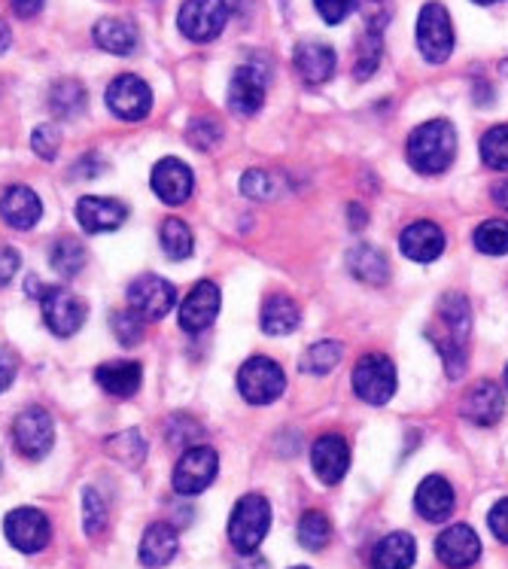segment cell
<instances>
[{
	"label": "cell",
	"mask_w": 508,
	"mask_h": 569,
	"mask_svg": "<svg viewBox=\"0 0 508 569\" xmlns=\"http://www.w3.org/2000/svg\"><path fill=\"white\" fill-rule=\"evenodd\" d=\"M457 156V131L448 119H429L408 138V162L420 174L448 171Z\"/></svg>",
	"instance_id": "6da1fadb"
},
{
	"label": "cell",
	"mask_w": 508,
	"mask_h": 569,
	"mask_svg": "<svg viewBox=\"0 0 508 569\" xmlns=\"http://www.w3.org/2000/svg\"><path fill=\"white\" fill-rule=\"evenodd\" d=\"M268 530H271V506H268L266 497L247 493L243 500H238L229 518V542L241 558L259 551Z\"/></svg>",
	"instance_id": "7a4b0ae2"
},
{
	"label": "cell",
	"mask_w": 508,
	"mask_h": 569,
	"mask_svg": "<svg viewBox=\"0 0 508 569\" xmlns=\"http://www.w3.org/2000/svg\"><path fill=\"white\" fill-rule=\"evenodd\" d=\"M417 49L429 64H445L454 52V24L441 3H427L417 16Z\"/></svg>",
	"instance_id": "3957f363"
},
{
	"label": "cell",
	"mask_w": 508,
	"mask_h": 569,
	"mask_svg": "<svg viewBox=\"0 0 508 569\" xmlns=\"http://www.w3.org/2000/svg\"><path fill=\"white\" fill-rule=\"evenodd\" d=\"M217 472H220V453L208 445H192L173 466L171 485L180 497H196L213 485Z\"/></svg>",
	"instance_id": "277c9868"
},
{
	"label": "cell",
	"mask_w": 508,
	"mask_h": 569,
	"mask_svg": "<svg viewBox=\"0 0 508 569\" xmlns=\"http://www.w3.org/2000/svg\"><path fill=\"white\" fill-rule=\"evenodd\" d=\"M287 387V375L268 357H250L238 372V390L250 406H271Z\"/></svg>",
	"instance_id": "5b68a950"
},
{
	"label": "cell",
	"mask_w": 508,
	"mask_h": 569,
	"mask_svg": "<svg viewBox=\"0 0 508 569\" xmlns=\"http://www.w3.org/2000/svg\"><path fill=\"white\" fill-rule=\"evenodd\" d=\"M229 12L226 0H186L177 12V28L196 43H210L226 31Z\"/></svg>",
	"instance_id": "8992f818"
},
{
	"label": "cell",
	"mask_w": 508,
	"mask_h": 569,
	"mask_svg": "<svg viewBox=\"0 0 508 569\" xmlns=\"http://www.w3.org/2000/svg\"><path fill=\"white\" fill-rule=\"evenodd\" d=\"M12 442H16V451L28 460H43L56 445V423L47 408L31 406L19 411L12 423Z\"/></svg>",
	"instance_id": "52a82bcc"
},
{
	"label": "cell",
	"mask_w": 508,
	"mask_h": 569,
	"mask_svg": "<svg viewBox=\"0 0 508 569\" xmlns=\"http://www.w3.org/2000/svg\"><path fill=\"white\" fill-rule=\"evenodd\" d=\"M353 390L366 406H387L396 393V366L384 353H369L353 369Z\"/></svg>",
	"instance_id": "ba28073f"
},
{
	"label": "cell",
	"mask_w": 508,
	"mask_h": 569,
	"mask_svg": "<svg viewBox=\"0 0 508 569\" xmlns=\"http://www.w3.org/2000/svg\"><path fill=\"white\" fill-rule=\"evenodd\" d=\"M3 533H7V542H10L16 551L22 555H37L49 546L52 539V523L40 509L34 506H19L12 509L7 518H3Z\"/></svg>",
	"instance_id": "9c48e42d"
},
{
	"label": "cell",
	"mask_w": 508,
	"mask_h": 569,
	"mask_svg": "<svg viewBox=\"0 0 508 569\" xmlns=\"http://www.w3.org/2000/svg\"><path fill=\"white\" fill-rule=\"evenodd\" d=\"M128 305L143 323L147 320H162L165 315H171V308L177 305V287L171 280L159 278V274H140L128 287Z\"/></svg>",
	"instance_id": "30bf717a"
},
{
	"label": "cell",
	"mask_w": 508,
	"mask_h": 569,
	"mask_svg": "<svg viewBox=\"0 0 508 569\" xmlns=\"http://www.w3.org/2000/svg\"><path fill=\"white\" fill-rule=\"evenodd\" d=\"M40 305H43V323L49 326L52 336L70 338L86 323V302L64 287H47V292L40 296Z\"/></svg>",
	"instance_id": "8fae6325"
},
{
	"label": "cell",
	"mask_w": 508,
	"mask_h": 569,
	"mask_svg": "<svg viewBox=\"0 0 508 569\" xmlns=\"http://www.w3.org/2000/svg\"><path fill=\"white\" fill-rule=\"evenodd\" d=\"M107 107L113 117L126 119V122H140V119L150 117L152 110L150 86L135 73H122L107 89Z\"/></svg>",
	"instance_id": "7c38bea8"
},
{
	"label": "cell",
	"mask_w": 508,
	"mask_h": 569,
	"mask_svg": "<svg viewBox=\"0 0 508 569\" xmlns=\"http://www.w3.org/2000/svg\"><path fill=\"white\" fill-rule=\"evenodd\" d=\"M222 292L213 280H198L196 287L189 290V296L180 305V326L186 332H205L208 326H213V320L220 317Z\"/></svg>",
	"instance_id": "4fadbf2b"
},
{
	"label": "cell",
	"mask_w": 508,
	"mask_h": 569,
	"mask_svg": "<svg viewBox=\"0 0 508 569\" xmlns=\"http://www.w3.org/2000/svg\"><path fill=\"white\" fill-rule=\"evenodd\" d=\"M436 558L448 569H469L481 558V539L469 523H454L436 539Z\"/></svg>",
	"instance_id": "5bb4252c"
},
{
	"label": "cell",
	"mask_w": 508,
	"mask_h": 569,
	"mask_svg": "<svg viewBox=\"0 0 508 569\" xmlns=\"http://www.w3.org/2000/svg\"><path fill=\"white\" fill-rule=\"evenodd\" d=\"M266 70L256 68V64H243L235 70V77L229 82V107L231 113L238 117H253L266 104Z\"/></svg>",
	"instance_id": "9a60e30c"
},
{
	"label": "cell",
	"mask_w": 508,
	"mask_h": 569,
	"mask_svg": "<svg viewBox=\"0 0 508 569\" xmlns=\"http://www.w3.org/2000/svg\"><path fill=\"white\" fill-rule=\"evenodd\" d=\"M152 192L162 198L165 204H183L196 189V177L189 171V164L180 159H162L152 168Z\"/></svg>",
	"instance_id": "2e32d148"
},
{
	"label": "cell",
	"mask_w": 508,
	"mask_h": 569,
	"mask_svg": "<svg viewBox=\"0 0 508 569\" xmlns=\"http://www.w3.org/2000/svg\"><path fill=\"white\" fill-rule=\"evenodd\" d=\"M128 220V208L116 198H98L86 196L77 201V222H80L86 232L101 234V232H116L122 222Z\"/></svg>",
	"instance_id": "e0dca14e"
},
{
	"label": "cell",
	"mask_w": 508,
	"mask_h": 569,
	"mask_svg": "<svg viewBox=\"0 0 508 569\" xmlns=\"http://www.w3.org/2000/svg\"><path fill=\"white\" fill-rule=\"evenodd\" d=\"M311 466L323 485H338V481L347 476V466H350V448H347L345 439L336 436V432L320 436L311 448Z\"/></svg>",
	"instance_id": "ac0fdd59"
},
{
	"label": "cell",
	"mask_w": 508,
	"mask_h": 569,
	"mask_svg": "<svg viewBox=\"0 0 508 569\" xmlns=\"http://www.w3.org/2000/svg\"><path fill=\"white\" fill-rule=\"evenodd\" d=\"M0 217L12 229L28 232L43 217V201H40V196L31 187H10L0 198Z\"/></svg>",
	"instance_id": "d6986e66"
},
{
	"label": "cell",
	"mask_w": 508,
	"mask_h": 569,
	"mask_svg": "<svg viewBox=\"0 0 508 569\" xmlns=\"http://www.w3.org/2000/svg\"><path fill=\"white\" fill-rule=\"evenodd\" d=\"M399 250L415 262H436L445 253V232H441L436 222L420 220L411 222L402 234H399Z\"/></svg>",
	"instance_id": "ffe728a7"
},
{
	"label": "cell",
	"mask_w": 508,
	"mask_h": 569,
	"mask_svg": "<svg viewBox=\"0 0 508 569\" xmlns=\"http://www.w3.org/2000/svg\"><path fill=\"white\" fill-rule=\"evenodd\" d=\"M415 509L417 515L429 523L448 521L454 511V488L448 485V478H441V476L424 478L415 493Z\"/></svg>",
	"instance_id": "44dd1931"
},
{
	"label": "cell",
	"mask_w": 508,
	"mask_h": 569,
	"mask_svg": "<svg viewBox=\"0 0 508 569\" xmlns=\"http://www.w3.org/2000/svg\"><path fill=\"white\" fill-rule=\"evenodd\" d=\"M506 411V399L494 381H478L462 399V418L472 420L478 427H494Z\"/></svg>",
	"instance_id": "7402d4cb"
},
{
	"label": "cell",
	"mask_w": 508,
	"mask_h": 569,
	"mask_svg": "<svg viewBox=\"0 0 508 569\" xmlns=\"http://www.w3.org/2000/svg\"><path fill=\"white\" fill-rule=\"evenodd\" d=\"M177 548H180V539H177V530L171 523H150L143 530V539H140L138 558L147 569H162L177 558Z\"/></svg>",
	"instance_id": "603a6c76"
},
{
	"label": "cell",
	"mask_w": 508,
	"mask_h": 569,
	"mask_svg": "<svg viewBox=\"0 0 508 569\" xmlns=\"http://www.w3.org/2000/svg\"><path fill=\"white\" fill-rule=\"evenodd\" d=\"M292 64H296L299 77L308 86H320V82L332 80V73H336V49L308 40V43H299L296 56H292Z\"/></svg>",
	"instance_id": "cb8c5ba5"
},
{
	"label": "cell",
	"mask_w": 508,
	"mask_h": 569,
	"mask_svg": "<svg viewBox=\"0 0 508 569\" xmlns=\"http://www.w3.org/2000/svg\"><path fill=\"white\" fill-rule=\"evenodd\" d=\"M417 560V542L411 533H390L371 551V569H411Z\"/></svg>",
	"instance_id": "d4e9b609"
},
{
	"label": "cell",
	"mask_w": 508,
	"mask_h": 569,
	"mask_svg": "<svg viewBox=\"0 0 508 569\" xmlns=\"http://www.w3.org/2000/svg\"><path fill=\"white\" fill-rule=\"evenodd\" d=\"M92 37L98 47L110 52V56H131L138 49V28L131 19H101L92 28Z\"/></svg>",
	"instance_id": "484cf974"
},
{
	"label": "cell",
	"mask_w": 508,
	"mask_h": 569,
	"mask_svg": "<svg viewBox=\"0 0 508 569\" xmlns=\"http://www.w3.org/2000/svg\"><path fill=\"white\" fill-rule=\"evenodd\" d=\"M94 381L104 387L110 396H119V399H128L140 390V381H143V369L138 362H104L94 369Z\"/></svg>",
	"instance_id": "4316f807"
},
{
	"label": "cell",
	"mask_w": 508,
	"mask_h": 569,
	"mask_svg": "<svg viewBox=\"0 0 508 569\" xmlns=\"http://www.w3.org/2000/svg\"><path fill=\"white\" fill-rule=\"evenodd\" d=\"M347 266H350V274L362 283H371V287H381L390 278V266L384 259L381 250H375L369 244H359L357 250H350L347 256Z\"/></svg>",
	"instance_id": "83f0119b"
},
{
	"label": "cell",
	"mask_w": 508,
	"mask_h": 569,
	"mask_svg": "<svg viewBox=\"0 0 508 569\" xmlns=\"http://www.w3.org/2000/svg\"><path fill=\"white\" fill-rule=\"evenodd\" d=\"M301 323L299 305L289 296H268L262 305V329L268 336H289Z\"/></svg>",
	"instance_id": "f1b7e54d"
},
{
	"label": "cell",
	"mask_w": 508,
	"mask_h": 569,
	"mask_svg": "<svg viewBox=\"0 0 508 569\" xmlns=\"http://www.w3.org/2000/svg\"><path fill=\"white\" fill-rule=\"evenodd\" d=\"M86 259H89V253H86L80 238H73V234H64L49 247V266L58 278H77L86 268Z\"/></svg>",
	"instance_id": "f546056e"
},
{
	"label": "cell",
	"mask_w": 508,
	"mask_h": 569,
	"mask_svg": "<svg viewBox=\"0 0 508 569\" xmlns=\"http://www.w3.org/2000/svg\"><path fill=\"white\" fill-rule=\"evenodd\" d=\"M47 101L58 119H73L86 110V89L77 80H61L49 89Z\"/></svg>",
	"instance_id": "4dcf8cb0"
},
{
	"label": "cell",
	"mask_w": 508,
	"mask_h": 569,
	"mask_svg": "<svg viewBox=\"0 0 508 569\" xmlns=\"http://www.w3.org/2000/svg\"><path fill=\"white\" fill-rule=\"evenodd\" d=\"M159 241H162V250L168 253V259H173V262H183V259H189L192 250H196L192 229H189L183 220H177V217L162 222V229H159Z\"/></svg>",
	"instance_id": "1f68e13d"
},
{
	"label": "cell",
	"mask_w": 508,
	"mask_h": 569,
	"mask_svg": "<svg viewBox=\"0 0 508 569\" xmlns=\"http://www.w3.org/2000/svg\"><path fill=\"white\" fill-rule=\"evenodd\" d=\"M332 542V523L323 511H305L299 521V546L308 551H323Z\"/></svg>",
	"instance_id": "d6a6232c"
},
{
	"label": "cell",
	"mask_w": 508,
	"mask_h": 569,
	"mask_svg": "<svg viewBox=\"0 0 508 569\" xmlns=\"http://www.w3.org/2000/svg\"><path fill=\"white\" fill-rule=\"evenodd\" d=\"M475 247L485 256H506L508 253V222L487 220L475 229Z\"/></svg>",
	"instance_id": "836d02e7"
},
{
	"label": "cell",
	"mask_w": 508,
	"mask_h": 569,
	"mask_svg": "<svg viewBox=\"0 0 508 569\" xmlns=\"http://www.w3.org/2000/svg\"><path fill=\"white\" fill-rule=\"evenodd\" d=\"M341 362V345L338 341H317L305 360H301V369L308 375H329Z\"/></svg>",
	"instance_id": "e575fe53"
},
{
	"label": "cell",
	"mask_w": 508,
	"mask_h": 569,
	"mask_svg": "<svg viewBox=\"0 0 508 569\" xmlns=\"http://www.w3.org/2000/svg\"><path fill=\"white\" fill-rule=\"evenodd\" d=\"M481 159L494 171H508V126H494L481 138Z\"/></svg>",
	"instance_id": "d590c367"
},
{
	"label": "cell",
	"mask_w": 508,
	"mask_h": 569,
	"mask_svg": "<svg viewBox=\"0 0 508 569\" xmlns=\"http://www.w3.org/2000/svg\"><path fill=\"white\" fill-rule=\"evenodd\" d=\"M107 521H110V511H107L104 497L94 488L82 490V523H86V533L101 536L107 530Z\"/></svg>",
	"instance_id": "8d00e7d4"
},
{
	"label": "cell",
	"mask_w": 508,
	"mask_h": 569,
	"mask_svg": "<svg viewBox=\"0 0 508 569\" xmlns=\"http://www.w3.org/2000/svg\"><path fill=\"white\" fill-rule=\"evenodd\" d=\"M384 34H371V31H366V37H362V47H359V56H357V68H353V77H357L359 82L369 80L371 73L378 70V64H381V56H384Z\"/></svg>",
	"instance_id": "74e56055"
},
{
	"label": "cell",
	"mask_w": 508,
	"mask_h": 569,
	"mask_svg": "<svg viewBox=\"0 0 508 569\" xmlns=\"http://www.w3.org/2000/svg\"><path fill=\"white\" fill-rule=\"evenodd\" d=\"M110 329H113L116 341H119L122 348H135V345L143 341V320H140L131 308L116 311V315L110 317Z\"/></svg>",
	"instance_id": "f35d334b"
},
{
	"label": "cell",
	"mask_w": 508,
	"mask_h": 569,
	"mask_svg": "<svg viewBox=\"0 0 508 569\" xmlns=\"http://www.w3.org/2000/svg\"><path fill=\"white\" fill-rule=\"evenodd\" d=\"M110 453L119 457V460H126V463L138 466L143 457H147V442L140 439L138 430H126L122 436H113L110 442H107Z\"/></svg>",
	"instance_id": "ab89813d"
},
{
	"label": "cell",
	"mask_w": 508,
	"mask_h": 569,
	"mask_svg": "<svg viewBox=\"0 0 508 569\" xmlns=\"http://www.w3.org/2000/svg\"><path fill=\"white\" fill-rule=\"evenodd\" d=\"M186 138L189 143L196 147V150H213L222 138V128L213 122L210 117H198L189 122V131H186Z\"/></svg>",
	"instance_id": "60d3db41"
},
{
	"label": "cell",
	"mask_w": 508,
	"mask_h": 569,
	"mask_svg": "<svg viewBox=\"0 0 508 569\" xmlns=\"http://www.w3.org/2000/svg\"><path fill=\"white\" fill-rule=\"evenodd\" d=\"M168 439H171V445H180V448H192V445L201 439V427H198L192 418L177 415V418H171V423H168Z\"/></svg>",
	"instance_id": "b9f144b4"
},
{
	"label": "cell",
	"mask_w": 508,
	"mask_h": 569,
	"mask_svg": "<svg viewBox=\"0 0 508 569\" xmlns=\"http://www.w3.org/2000/svg\"><path fill=\"white\" fill-rule=\"evenodd\" d=\"M31 147L40 159H47L52 162L61 150V134H58L56 126H37L34 134H31Z\"/></svg>",
	"instance_id": "7bdbcfd3"
},
{
	"label": "cell",
	"mask_w": 508,
	"mask_h": 569,
	"mask_svg": "<svg viewBox=\"0 0 508 569\" xmlns=\"http://www.w3.org/2000/svg\"><path fill=\"white\" fill-rule=\"evenodd\" d=\"M362 16H366V31L384 34V28L390 24V0H362Z\"/></svg>",
	"instance_id": "ee69618b"
},
{
	"label": "cell",
	"mask_w": 508,
	"mask_h": 569,
	"mask_svg": "<svg viewBox=\"0 0 508 569\" xmlns=\"http://www.w3.org/2000/svg\"><path fill=\"white\" fill-rule=\"evenodd\" d=\"M241 192L253 201H266V198L275 196V183L266 171H247L241 177Z\"/></svg>",
	"instance_id": "f6af8a7d"
},
{
	"label": "cell",
	"mask_w": 508,
	"mask_h": 569,
	"mask_svg": "<svg viewBox=\"0 0 508 569\" xmlns=\"http://www.w3.org/2000/svg\"><path fill=\"white\" fill-rule=\"evenodd\" d=\"M313 7L326 24H341L350 12L357 10V0H313Z\"/></svg>",
	"instance_id": "bcb514c9"
},
{
	"label": "cell",
	"mask_w": 508,
	"mask_h": 569,
	"mask_svg": "<svg viewBox=\"0 0 508 569\" xmlns=\"http://www.w3.org/2000/svg\"><path fill=\"white\" fill-rule=\"evenodd\" d=\"M487 527H490V533L497 536L499 542H506L508 546V500H499L490 515H487Z\"/></svg>",
	"instance_id": "7dc6e473"
},
{
	"label": "cell",
	"mask_w": 508,
	"mask_h": 569,
	"mask_svg": "<svg viewBox=\"0 0 508 569\" xmlns=\"http://www.w3.org/2000/svg\"><path fill=\"white\" fill-rule=\"evenodd\" d=\"M19 266H22L19 253H16L12 247H3V250H0V287H7V283L19 274Z\"/></svg>",
	"instance_id": "c3c4849f"
},
{
	"label": "cell",
	"mask_w": 508,
	"mask_h": 569,
	"mask_svg": "<svg viewBox=\"0 0 508 569\" xmlns=\"http://www.w3.org/2000/svg\"><path fill=\"white\" fill-rule=\"evenodd\" d=\"M16 369H19L16 357L12 353H0V393L10 390V383L16 381Z\"/></svg>",
	"instance_id": "681fc988"
},
{
	"label": "cell",
	"mask_w": 508,
	"mask_h": 569,
	"mask_svg": "<svg viewBox=\"0 0 508 569\" xmlns=\"http://www.w3.org/2000/svg\"><path fill=\"white\" fill-rule=\"evenodd\" d=\"M98 162H101L98 156H86V159H82L80 164H73V171H70V174H73V177H94V174H101V171H104V164H98Z\"/></svg>",
	"instance_id": "f907efd6"
},
{
	"label": "cell",
	"mask_w": 508,
	"mask_h": 569,
	"mask_svg": "<svg viewBox=\"0 0 508 569\" xmlns=\"http://www.w3.org/2000/svg\"><path fill=\"white\" fill-rule=\"evenodd\" d=\"M12 10H16V16H22V19H34L37 12L43 10V3L47 0H10Z\"/></svg>",
	"instance_id": "816d5d0a"
},
{
	"label": "cell",
	"mask_w": 508,
	"mask_h": 569,
	"mask_svg": "<svg viewBox=\"0 0 508 569\" xmlns=\"http://www.w3.org/2000/svg\"><path fill=\"white\" fill-rule=\"evenodd\" d=\"M494 201H497L502 210H508V180H502V183L494 187Z\"/></svg>",
	"instance_id": "f5cc1de1"
},
{
	"label": "cell",
	"mask_w": 508,
	"mask_h": 569,
	"mask_svg": "<svg viewBox=\"0 0 508 569\" xmlns=\"http://www.w3.org/2000/svg\"><path fill=\"white\" fill-rule=\"evenodd\" d=\"M235 569H268V560L256 558V555H247Z\"/></svg>",
	"instance_id": "db71d44e"
},
{
	"label": "cell",
	"mask_w": 508,
	"mask_h": 569,
	"mask_svg": "<svg viewBox=\"0 0 508 569\" xmlns=\"http://www.w3.org/2000/svg\"><path fill=\"white\" fill-rule=\"evenodd\" d=\"M10 43H12L10 24H7V22H3V19H0V56H3L7 49H10Z\"/></svg>",
	"instance_id": "11a10c76"
},
{
	"label": "cell",
	"mask_w": 508,
	"mask_h": 569,
	"mask_svg": "<svg viewBox=\"0 0 508 569\" xmlns=\"http://www.w3.org/2000/svg\"><path fill=\"white\" fill-rule=\"evenodd\" d=\"M472 3H481V7H487V3H499V0H472Z\"/></svg>",
	"instance_id": "9f6ffc18"
},
{
	"label": "cell",
	"mask_w": 508,
	"mask_h": 569,
	"mask_svg": "<svg viewBox=\"0 0 508 569\" xmlns=\"http://www.w3.org/2000/svg\"><path fill=\"white\" fill-rule=\"evenodd\" d=\"M506 390H508V366H506Z\"/></svg>",
	"instance_id": "6f0895ef"
},
{
	"label": "cell",
	"mask_w": 508,
	"mask_h": 569,
	"mask_svg": "<svg viewBox=\"0 0 508 569\" xmlns=\"http://www.w3.org/2000/svg\"><path fill=\"white\" fill-rule=\"evenodd\" d=\"M292 569H308V567H292Z\"/></svg>",
	"instance_id": "680465c9"
}]
</instances>
